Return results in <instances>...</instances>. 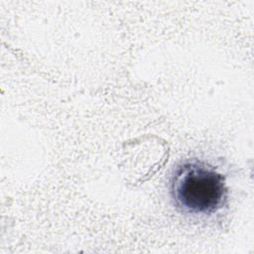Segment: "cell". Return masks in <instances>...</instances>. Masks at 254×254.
Here are the masks:
<instances>
[{
	"label": "cell",
	"mask_w": 254,
	"mask_h": 254,
	"mask_svg": "<svg viewBox=\"0 0 254 254\" xmlns=\"http://www.w3.org/2000/svg\"><path fill=\"white\" fill-rule=\"evenodd\" d=\"M172 196L185 212L211 214L223 205L227 196L224 177L201 162L181 166L172 181Z\"/></svg>",
	"instance_id": "1"
}]
</instances>
